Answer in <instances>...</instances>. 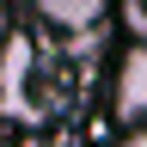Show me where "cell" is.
Listing matches in <instances>:
<instances>
[{"label":"cell","mask_w":147,"mask_h":147,"mask_svg":"<svg viewBox=\"0 0 147 147\" xmlns=\"http://www.w3.org/2000/svg\"><path fill=\"white\" fill-rule=\"evenodd\" d=\"M123 12V25L135 31V43H147V6H135V0H129V6H117Z\"/></svg>","instance_id":"277c9868"},{"label":"cell","mask_w":147,"mask_h":147,"mask_svg":"<svg viewBox=\"0 0 147 147\" xmlns=\"http://www.w3.org/2000/svg\"><path fill=\"white\" fill-rule=\"evenodd\" d=\"M37 12H43L55 31H92L98 18H110V6H98V0H67V6H61V0H43Z\"/></svg>","instance_id":"3957f363"},{"label":"cell","mask_w":147,"mask_h":147,"mask_svg":"<svg viewBox=\"0 0 147 147\" xmlns=\"http://www.w3.org/2000/svg\"><path fill=\"white\" fill-rule=\"evenodd\" d=\"M25 80H31V37L12 31L6 49H0V104H25Z\"/></svg>","instance_id":"7a4b0ae2"},{"label":"cell","mask_w":147,"mask_h":147,"mask_svg":"<svg viewBox=\"0 0 147 147\" xmlns=\"http://www.w3.org/2000/svg\"><path fill=\"white\" fill-rule=\"evenodd\" d=\"M129 147H147V135H141V141H129Z\"/></svg>","instance_id":"5b68a950"},{"label":"cell","mask_w":147,"mask_h":147,"mask_svg":"<svg viewBox=\"0 0 147 147\" xmlns=\"http://www.w3.org/2000/svg\"><path fill=\"white\" fill-rule=\"evenodd\" d=\"M123 123H141L147 117V43H129L123 61H117V92H110Z\"/></svg>","instance_id":"6da1fadb"}]
</instances>
